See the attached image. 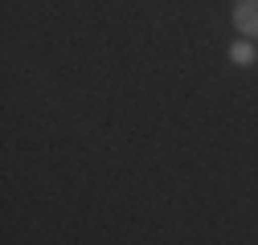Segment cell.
Listing matches in <instances>:
<instances>
[{"label": "cell", "instance_id": "cell-1", "mask_svg": "<svg viewBox=\"0 0 258 245\" xmlns=\"http://www.w3.org/2000/svg\"><path fill=\"white\" fill-rule=\"evenodd\" d=\"M234 29L246 41H258V0H238L234 5Z\"/></svg>", "mask_w": 258, "mask_h": 245}, {"label": "cell", "instance_id": "cell-2", "mask_svg": "<svg viewBox=\"0 0 258 245\" xmlns=\"http://www.w3.org/2000/svg\"><path fill=\"white\" fill-rule=\"evenodd\" d=\"M230 57L238 61V66H250V61H254L258 53H254V45H250V41H238V45L230 49Z\"/></svg>", "mask_w": 258, "mask_h": 245}]
</instances>
